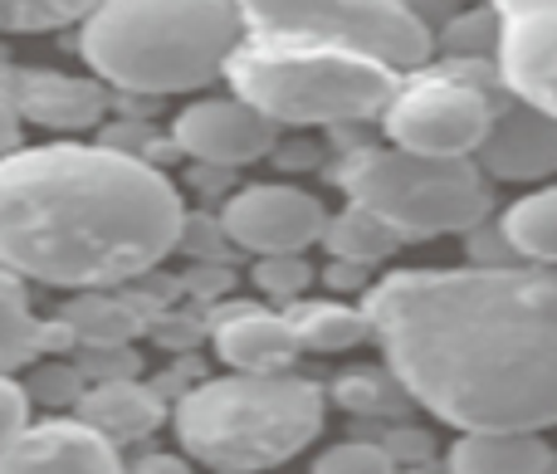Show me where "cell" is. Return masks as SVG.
I'll use <instances>...</instances> for the list:
<instances>
[{
    "mask_svg": "<svg viewBox=\"0 0 557 474\" xmlns=\"http://www.w3.org/2000/svg\"><path fill=\"white\" fill-rule=\"evenodd\" d=\"M133 474H191V465L176 460V456H143L133 465Z\"/></svg>",
    "mask_w": 557,
    "mask_h": 474,
    "instance_id": "1f68e13d",
    "label": "cell"
},
{
    "mask_svg": "<svg viewBox=\"0 0 557 474\" xmlns=\"http://www.w3.org/2000/svg\"><path fill=\"white\" fill-rule=\"evenodd\" d=\"M172 142L186 157H196L201 166L235 172V166L264 162V157L278 152V127L231 93V98H201V103L182 108L172 123Z\"/></svg>",
    "mask_w": 557,
    "mask_h": 474,
    "instance_id": "8fae6325",
    "label": "cell"
},
{
    "mask_svg": "<svg viewBox=\"0 0 557 474\" xmlns=\"http://www.w3.org/2000/svg\"><path fill=\"white\" fill-rule=\"evenodd\" d=\"M0 474H123L117 446L84 421H39L0 450Z\"/></svg>",
    "mask_w": 557,
    "mask_h": 474,
    "instance_id": "7c38bea8",
    "label": "cell"
},
{
    "mask_svg": "<svg viewBox=\"0 0 557 474\" xmlns=\"http://www.w3.org/2000/svg\"><path fill=\"white\" fill-rule=\"evenodd\" d=\"M347 201L382 215L401 240L474 230L490 215V182L470 157H411L396 147H362L337 166Z\"/></svg>",
    "mask_w": 557,
    "mask_h": 474,
    "instance_id": "8992f818",
    "label": "cell"
},
{
    "mask_svg": "<svg viewBox=\"0 0 557 474\" xmlns=\"http://www.w3.org/2000/svg\"><path fill=\"white\" fill-rule=\"evenodd\" d=\"M186 205L147 157L45 142L0 157V270L54 289H113L182 245Z\"/></svg>",
    "mask_w": 557,
    "mask_h": 474,
    "instance_id": "7a4b0ae2",
    "label": "cell"
},
{
    "mask_svg": "<svg viewBox=\"0 0 557 474\" xmlns=\"http://www.w3.org/2000/svg\"><path fill=\"white\" fill-rule=\"evenodd\" d=\"M78 407V421L94 426L103 440H143L152 436L157 426L166 421V407H162V391L157 387H143L137 377H123V382H94L84 387V397L74 401Z\"/></svg>",
    "mask_w": 557,
    "mask_h": 474,
    "instance_id": "2e32d148",
    "label": "cell"
},
{
    "mask_svg": "<svg viewBox=\"0 0 557 474\" xmlns=\"http://www.w3.org/2000/svg\"><path fill=\"white\" fill-rule=\"evenodd\" d=\"M215 352H221L235 372L270 377V372L294 367V358L304 348H298L284 313L255 309V303H235V309L215 313Z\"/></svg>",
    "mask_w": 557,
    "mask_h": 474,
    "instance_id": "9a60e30c",
    "label": "cell"
},
{
    "mask_svg": "<svg viewBox=\"0 0 557 474\" xmlns=\"http://www.w3.org/2000/svg\"><path fill=\"white\" fill-rule=\"evenodd\" d=\"M327 391L294 372H235V377H211L182 391L176 407V436L182 450L201 465L221 474H260L298 450L313 446L323 431Z\"/></svg>",
    "mask_w": 557,
    "mask_h": 474,
    "instance_id": "277c9868",
    "label": "cell"
},
{
    "mask_svg": "<svg viewBox=\"0 0 557 474\" xmlns=\"http://www.w3.org/2000/svg\"><path fill=\"white\" fill-rule=\"evenodd\" d=\"M250 39L352 49L376 64L421 68L435 54L425 20L406 0H231Z\"/></svg>",
    "mask_w": 557,
    "mask_h": 474,
    "instance_id": "52a82bcc",
    "label": "cell"
},
{
    "mask_svg": "<svg viewBox=\"0 0 557 474\" xmlns=\"http://www.w3.org/2000/svg\"><path fill=\"white\" fill-rule=\"evenodd\" d=\"M362 313L396 387L445 426H557V274L474 264L367 284Z\"/></svg>",
    "mask_w": 557,
    "mask_h": 474,
    "instance_id": "6da1fadb",
    "label": "cell"
},
{
    "mask_svg": "<svg viewBox=\"0 0 557 474\" xmlns=\"http://www.w3.org/2000/svg\"><path fill=\"white\" fill-rule=\"evenodd\" d=\"M39 358V319L29 309L25 284L0 270V377L29 367Z\"/></svg>",
    "mask_w": 557,
    "mask_h": 474,
    "instance_id": "7402d4cb",
    "label": "cell"
},
{
    "mask_svg": "<svg viewBox=\"0 0 557 474\" xmlns=\"http://www.w3.org/2000/svg\"><path fill=\"white\" fill-rule=\"evenodd\" d=\"M103 0H0V29H59L88 20Z\"/></svg>",
    "mask_w": 557,
    "mask_h": 474,
    "instance_id": "603a6c76",
    "label": "cell"
},
{
    "mask_svg": "<svg viewBox=\"0 0 557 474\" xmlns=\"http://www.w3.org/2000/svg\"><path fill=\"white\" fill-rule=\"evenodd\" d=\"M235 98L250 103L260 117L288 127H333L376 117L392 93L396 74L386 64L352 49L323 45H278V39H240V49L225 64Z\"/></svg>",
    "mask_w": 557,
    "mask_h": 474,
    "instance_id": "5b68a950",
    "label": "cell"
},
{
    "mask_svg": "<svg viewBox=\"0 0 557 474\" xmlns=\"http://www.w3.org/2000/svg\"><path fill=\"white\" fill-rule=\"evenodd\" d=\"M313 474H396V465L382 446H372V440H343V446L318 456Z\"/></svg>",
    "mask_w": 557,
    "mask_h": 474,
    "instance_id": "484cf974",
    "label": "cell"
},
{
    "mask_svg": "<svg viewBox=\"0 0 557 474\" xmlns=\"http://www.w3.org/2000/svg\"><path fill=\"white\" fill-rule=\"evenodd\" d=\"M59 319L69 323L74 342H84V348H127V342L143 333V309L127 299H113V294H103V289L78 294Z\"/></svg>",
    "mask_w": 557,
    "mask_h": 474,
    "instance_id": "d6986e66",
    "label": "cell"
},
{
    "mask_svg": "<svg viewBox=\"0 0 557 474\" xmlns=\"http://www.w3.org/2000/svg\"><path fill=\"white\" fill-rule=\"evenodd\" d=\"M553 446L539 431H474L450 446V474H548Z\"/></svg>",
    "mask_w": 557,
    "mask_h": 474,
    "instance_id": "e0dca14e",
    "label": "cell"
},
{
    "mask_svg": "<svg viewBox=\"0 0 557 474\" xmlns=\"http://www.w3.org/2000/svg\"><path fill=\"white\" fill-rule=\"evenodd\" d=\"M15 147H20V113L0 98V157L15 152Z\"/></svg>",
    "mask_w": 557,
    "mask_h": 474,
    "instance_id": "d6a6232c",
    "label": "cell"
},
{
    "mask_svg": "<svg viewBox=\"0 0 557 474\" xmlns=\"http://www.w3.org/2000/svg\"><path fill=\"white\" fill-rule=\"evenodd\" d=\"M10 93H0L20 117L39 127H59V133H84V127L103 123L108 93L88 78H69L54 68H10Z\"/></svg>",
    "mask_w": 557,
    "mask_h": 474,
    "instance_id": "5bb4252c",
    "label": "cell"
},
{
    "mask_svg": "<svg viewBox=\"0 0 557 474\" xmlns=\"http://www.w3.org/2000/svg\"><path fill=\"white\" fill-rule=\"evenodd\" d=\"M490 10L499 20H513V15H553L557 0H490Z\"/></svg>",
    "mask_w": 557,
    "mask_h": 474,
    "instance_id": "4dcf8cb0",
    "label": "cell"
},
{
    "mask_svg": "<svg viewBox=\"0 0 557 474\" xmlns=\"http://www.w3.org/2000/svg\"><path fill=\"white\" fill-rule=\"evenodd\" d=\"M362 274H372V270H357V264H343V260H333L327 264V284H337V289H362Z\"/></svg>",
    "mask_w": 557,
    "mask_h": 474,
    "instance_id": "836d02e7",
    "label": "cell"
},
{
    "mask_svg": "<svg viewBox=\"0 0 557 474\" xmlns=\"http://www.w3.org/2000/svg\"><path fill=\"white\" fill-rule=\"evenodd\" d=\"M327 205L298 186H240L221 211V230L231 245L250 254H304L308 245L323 240Z\"/></svg>",
    "mask_w": 557,
    "mask_h": 474,
    "instance_id": "9c48e42d",
    "label": "cell"
},
{
    "mask_svg": "<svg viewBox=\"0 0 557 474\" xmlns=\"http://www.w3.org/2000/svg\"><path fill=\"white\" fill-rule=\"evenodd\" d=\"M245 25L231 0H103L84 20L78 54L123 93H191L225 74Z\"/></svg>",
    "mask_w": 557,
    "mask_h": 474,
    "instance_id": "3957f363",
    "label": "cell"
},
{
    "mask_svg": "<svg viewBox=\"0 0 557 474\" xmlns=\"http://www.w3.org/2000/svg\"><path fill=\"white\" fill-rule=\"evenodd\" d=\"M382 450L392 456V465H406V460H431V436L425 431H392V436L382 440Z\"/></svg>",
    "mask_w": 557,
    "mask_h": 474,
    "instance_id": "f546056e",
    "label": "cell"
},
{
    "mask_svg": "<svg viewBox=\"0 0 557 474\" xmlns=\"http://www.w3.org/2000/svg\"><path fill=\"white\" fill-rule=\"evenodd\" d=\"M484 68L490 59H465L441 74H425L416 84L396 88L382 108L386 137L396 152L411 157H474V147L490 133V93H484Z\"/></svg>",
    "mask_w": 557,
    "mask_h": 474,
    "instance_id": "ba28073f",
    "label": "cell"
},
{
    "mask_svg": "<svg viewBox=\"0 0 557 474\" xmlns=\"http://www.w3.org/2000/svg\"><path fill=\"white\" fill-rule=\"evenodd\" d=\"M313 284L304 254H260L255 260V289H264L278 303H298V294Z\"/></svg>",
    "mask_w": 557,
    "mask_h": 474,
    "instance_id": "cb8c5ba5",
    "label": "cell"
},
{
    "mask_svg": "<svg viewBox=\"0 0 557 474\" xmlns=\"http://www.w3.org/2000/svg\"><path fill=\"white\" fill-rule=\"evenodd\" d=\"M25 426H29V397H25V387H20V382H10V377H0V450H5Z\"/></svg>",
    "mask_w": 557,
    "mask_h": 474,
    "instance_id": "f1b7e54d",
    "label": "cell"
},
{
    "mask_svg": "<svg viewBox=\"0 0 557 474\" xmlns=\"http://www.w3.org/2000/svg\"><path fill=\"white\" fill-rule=\"evenodd\" d=\"M284 319H288V328H294L298 348H308V352H347V348H362V342L372 338L367 313L352 309V303L308 299V303H294Z\"/></svg>",
    "mask_w": 557,
    "mask_h": 474,
    "instance_id": "ac0fdd59",
    "label": "cell"
},
{
    "mask_svg": "<svg viewBox=\"0 0 557 474\" xmlns=\"http://www.w3.org/2000/svg\"><path fill=\"white\" fill-rule=\"evenodd\" d=\"M88 382L78 377V367H64V362H49V367H39L35 377H29L25 397H39L45 407H74L78 397H84Z\"/></svg>",
    "mask_w": 557,
    "mask_h": 474,
    "instance_id": "83f0119b",
    "label": "cell"
},
{
    "mask_svg": "<svg viewBox=\"0 0 557 474\" xmlns=\"http://www.w3.org/2000/svg\"><path fill=\"white\" fill-rule=\"evenodd\" d=\"M323 245H327V254H333V260L357 264V270H372V264L392 260V254L401 250V235H396L382 215H372V211H362V205L347 201V211L327 215Z\"/></svg>",
    "mask_w": 557,
    "mask_h": 474,
    "instance_id": "ffe728a7",
    "label": "cell"
},
{
    "mask_svg": "<svg viewBox=\"0 0 557 474\" xmlns=\"http://www.w3.org/2000/svg\"><path fill=\"white\" fill-rule=\"evenodd\" d=\"M499 78V74H494ZM484 68V93H490V133L474 147L470 162L484 172V182H543L557 172V117L529 108L523 98H513L509 88L494 84Z\"/></svg>",
    "mask_w": 557,
    "mask_h": 474,
    "instance_id": "30bf717a",
    "label": "cell"
},
{
    "mask_svg": "<svg viewBox=\"0 0 557 474\" xmlns=\"http://www.w3.org/2000/svg\"><path fill=\"white\" fill-rule=\"evenodd\" d=\"M333 407L352 411V416H376V411H392L396 397L392 387H386L382 377H372V372H343V377L333 382Z\"/></svg>",
    "mask_w": 557,
    "mask_h": 474,
    "instance_id": "d4e9b609",
    "label": "cell"
},
{
    "mask_svg": "<svg viewBox=\"0 0 557 474\" xmlns=\"http://www.w3.org/2000/svg\"><path fill=\"white\" fill-rule=\"evenodd\" d=\"M504 240L523 260L557 264V186H543V191L513 201V211L504 215Z\"/></svg>",
    "mask_w": 557,
    "mask_h": 474,
    "instance_id": "44dd1931",
    "label": "cell"
},
{
    "mask_svg": "<svg viewBox=\"0 0 557 474\" xmlns=\"http://www.w3.org/2000/svg\"><path fill=\"white\" fill-rule=\"evenodd\" d=\"M494 39H499V15H494L490 5L470 10V15H455L450 25H445V45L460 49V54H470V59H490Z\"/></svg>",
    "mask_w": 557,
    "mask_h": 474,
    "instance_id": "4316f807",
    "label": "cell"
},
{
    "mask_svg": "<svg viewBox=\"0 0 557 474\" xmlns=\"http://www.w3.org/2000/svg\"><path fill=\"white\" fill-rule=\"evenodd\" d=\"M494 74L513 98L557 117V10L553 15H513L499 20L494 39Z\"/></svg>",
    "mask_w": 557,
    "mask_h": 474,
    "instance_id": "4fadbf2b",
    "label": "cell"
}]
</instances>
